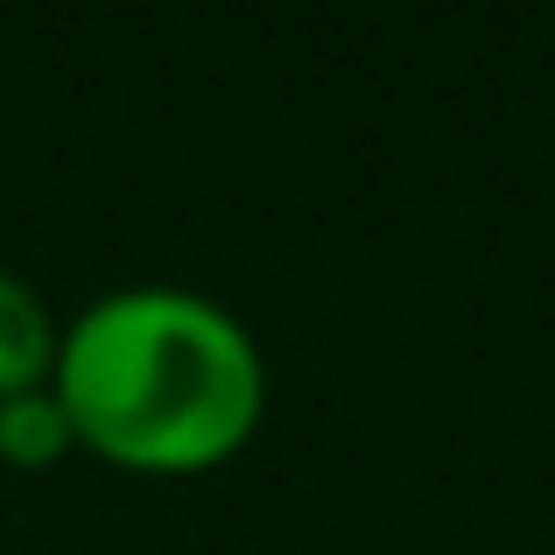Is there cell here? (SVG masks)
<instances>
[{
  "mask_svg": "<svg viewBox=\"0 0 555 555\" xmlns=\"http://www.w3.org/2000/svg\"><path fill=\"white\" fill-rule=\"evenodd\" d=\"M50 387L78 450L127 478H204L268 422V352L254 331L177 282L85 302L56 338Z\"/></svg>",
  "mask_w": 555,
  "mask_h": 555,
  "instance_id": "cell-1",
  "label": "cell"
},
{
  "mask_svg": "<svg viewBox=\"0 0 555 555\" xmlns=\"http://www.w3.org/2000/svg\"><path fill=\"white\" fill-rule=\"evenodd\" d=\"M64 457H78V429H70L56 387H28L14 401H0V464L22 478L56 472Z\"/></svg>",
  "mask_w": 555,
  "mask_h": 555,
  "instance_id": "cell-3",
  "label": "cell"
},
{
  "mask_svg": "<svg viewBox=\"0 0 555 555\" xmlns=\"http://www.w3.org/2000/svg\"><path fill=\"white\" fill-rule=\"evenodd\" d=\"M56 338H64V324L50 317V302L14 268H0V401H14L28 387H50Z\"/></svg>",
  "mask_w": 555,
  "mask_h": 555,
  "instance_id": "cell-2",
  "label": "cell"
}]
</instances>
